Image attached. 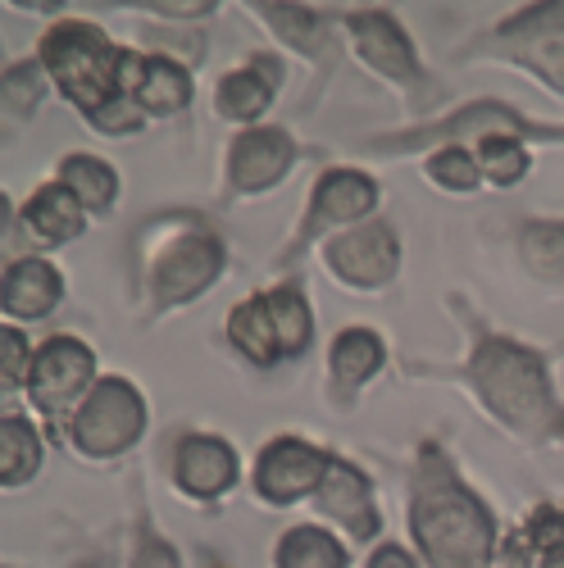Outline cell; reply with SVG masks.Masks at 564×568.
<instances>
[{
	"instance_id": "1",
	"label": "cell",
	"mask_w": 564,
	"mask_h": 568,
	"mask_svg": "<svg viewBox=\"0 0 564 568\" xmlns=\"http://www.w3.org/2000/svg\"><path fill=\"white\" fill-rule=\"evenodd\" d=\"M41 64L51 82L64 91V101L78 105L91 128L101 132H132L141 128L137 101L123 87V51L91 23H60L41 41Z\"/></svg>"
},
{
	"instance_id": "2",
	"label": "cell",
	"mask_w": 564,
	"mask_h": 568,
	"mask_svg": "<svg viewBox=\"0 0 564 568\" xmlns=\"http://www.w3.org/2000/svg\"><path fill=\"white\" fill-rule=\"evenodd\" d=\"M414 541L433 568H483L492 559V518L464 491L451 464L429 446L414 473Z\"/></svg>"
},
{
	"instance_id": "3",
	"label": "cell",
	"mask_w": 564,
	"mask_h": 568,
	"mask_svg": "<svg viewBox=\"0 0 564 568\" xmlns=\"http://www.w3.org/2000/svg\"><path fill=\"white\" fill-rule=\"evenodd\" d=\"M474 383L483 392V400L492 405V414H501L505 423H514L520 433H533V437H551L564 428L560 418V405L551 396V383H546V368L533 351L514 346L505 337H483L474 346Z\"/></svg>"
},
{
	"instance_id": "4",
	"label": "cell",
	"mask_w": 564,
	"mask_h": 568,
	"mask_svg": "<svg viewBox=\"0 0 564 568\" xmlns=\"http://www.w3.org/2000/svg\"><path fill=\"white\" fill-rule=\"evenodd\" d=\"M141 428H147V400L137 396V387L128 377H101L91 396L78 405L73 446L91 459L123 455L141 437Z\"/></svg>"
},
{
	"instance_id": "5",
	"label": "cell",
	"mask_w": 564,
	"mask_h": 568,
	"mask_svg": "<svg viewBox=\"0 0 564 568\" xmlns=\"http://www.w3.org/2000/svg\"><path fill=\"white\" fill-rule=\"evenodd\" d=\"M91 377H97V359H91V351L73 337H51L32 359L28 396L41 414L64 418V414H73L78 396H91V387H97Z\"/></svg>"
},
{
	"instance_id": "6",
	"label": "cell",
	"mask_w": 564,
	"mask_h": 568,
	"mask_svg": "<svg viewBox=\"0 0 564 568\" xmlns=\"http://www.w3.org/2000/svg\"><path fill=\"white\" fill-rule=\"evenodd\" d=\"M151 296L155 305H182V301H197L210 282L219 277L223 268V246H219V236L210 227H192V232H182L173 236V242L164 246V255L151 264Z\"/></svg>"
},
{
	"instance_id": "7",
	"label": "cell",
	"mask_w": 564,
	"mask_h": 568,
	"mask_svg": "<svg viewBox=\"0 0 564 568\" xmlns=\"http://www.w3.org/2000/svg\"><path fill=\"white\" fill-rule=\"evenodd\" d=\"M328 464L333 459H328L323 450H314L310 442L278 437L273 446H264V455L255 464V491L269 505H292V500H301V496L323 487Z\"/></svg>"
},
{
	"instance_id": "8",
	"label": "cell",
	"mask_w": 564,
	"mask_h": 568,
	"mask_svg": "<svg viewBox=\"0 0 564 568\" xmlns=\"http://www.w3.org/2000/svg\"><path fill=\"white\" fill-rule=\"evenodd\" d=\"M328 264L351 287H383L401 264V242L387 223H364L355 232H342L328 242Z\"/></svg>"
},
{
	"instance_id": "9",
	"label": "cell",
	"mask_w": 564,
	"mask_h": 568,
	"mask_svg": "<svg viewBox=\"0 0 564 568\" xmlns=\"http://www.w3.org/2000/svg\"><path fill=\"white\" fill-rule=\"evenodd\" d=\"M292 160H296V146L282 128H251V132H242L238 141H232L228 178H232L238 192H269L273 182L288 178Z\"/></svg>"
},
{
	"instance_id": "10",
	"label": "cell",
	"mask_w": 564,
	"mask_h": 568,
	"mask_svg": "<svg viewBox=\"0 0 564 568\" xmlns=\"http://www.w3.org/2000/svg\"><path fill=\"white\" fill-rule=\"evenodd\" d=\"M123 87L141 114H182L192 105V78L164 55H128L123 51Z\"/></svg>"
},
{
	"instance_id": "11",
	"label": "cell",
	"mask_w": 564,
	"mask_h": 568,
	"mask_svg": "<svg viewBox=\"0 0 564 568\" xmlns=\"http://www.w3.org/2000/svg\"><path fill=\"white\" fill-rule=\"evenodd\" d=\"M173 478L187 496L214 500L238 483V455L219 437H182L173 455Z\"/></svg>"
},
{
	"instance_id": "12",
	"label": "cell",
	"mask_w": 564,
	"mask_h": 568,
	"mask_svg": "<svg viewBox=\"0 0 564 568\" xmlns=\"http://www.w3.org/2000/svg\"><path fill=\"white\" fill-rule=\"evenodd\" d=\"M346 28H351V37H355V45H360V55H364L373 69H379V73H387V78H396V82H414V78H419L410 37L401 32V23H396L392 14H383V10H355V14L346 19Z\"/></svg>"
},
{
	"instance_id": "13",
	"label": "cell",
	"mask_w": 564,
	"mask_h": 568,
	"mask_svg": "<svg viewBox=\"0 0 564 568\" xmlns=\"http://www.w3.org/2000/svg\"><path fill=\"white\" fill-rule=\"evenodd\" d=\"M319 509L328 518H338V524H346L351 537H373V532H379V509H373L369 483L360 478L351 464H342V459H333V464H328V473H323Z\"/></svg>"
},
{
	"instance_id": "14",
	"label": "cell",
	"mask_w": 564,
	"mask_h": 568,
	"mask_svg": "<svg viewBox=\"0 0 564 568\" xmlns=\"http://www.w3.org/2000/svg\"><path fill=\"white\" fill-rule=\"evenodd\" d=\"M379 205V182L355 173V169H333L323 173L314 186V214L305 223V232L323 227V223H355Z\"/></svg>"
},
{
	"instance_id": "15",
	"label": "cell",
	"mask_w": 564,
	"mask_h": 568,
	"mask_svg": "<svg viewBox=\"0 0 564 568\" xmlns=\"http://www.w3.org/2000/svg\"><path fill=\"white\" fill-rule=\"evenodd\" d=\"M23 227L37 246H64L69 236L82 232V201L69 192L64 182L37 186L32 201L23 205Z\"/></svg>"
},
{
	"instance_id": "16",
	"label": "cell",
	"mask_w": 564,
	"mask_h": 568,
	"mask_svg": "<svg viewBox=\"0 0 564 568\" xmlns=\"http://www.w3.org/2000/svg\"><path fill=\"white\" fill-rule=\"evenodd\" d=\"M273 87H278V64L273 60H255L251 69H238L228 73L214 91V110L232 123H251L269 110L273 101Z\"/></svg>"
},
{
	"instance_id": "17",
	"label": "cell",
	"mask_w": 564,
	"mask_h": 568,
	"mask_svg": "<svg viewBox=\"0 0 564 568\" xmlns=\"http://www.w3.org/2000/svg\"><path fill=\"white\" fill-rule=\"evenodd\" d=\"M60 273L46 260H19L6 273V314L14 318H46L60 305Z\"/></svg>"
},
{
	"instance_id": "18",
	"label": "cell",
	"mask_w": 564,
	"mask_h": 568,
	"mask_svg": "<svg viewBox=\"0 0 564 568\" xmlns=\"http://www.w3.org/2000/svg\"><path fill=\"white\" fill-rule=\"evenodd\" d=\"M228 337L238 342V351H242L246 359H255V364L282 359V355H278V333H273V318H269V301H264V296H251V301H242L238 310H232Z\"/></svg>"
},
{
	"instance_id": "19",
	"label": "cell",
	"mask_w": 564,
	"mask_h": 568,
	"mask_svg": "<svg viewBox=\"0 0 564 568\" xmlns=\"http://www.w3.org/2000/svg\"><path fill=\"white\" fill-rule=\"evenodd\" d=\"M269 301V318H273V333H278V355L292 359L310 346V333H314V318H310V305L296 287H278L264 296Z\"/></svg>"
},
{
	"instance_id": "20",
	"label": "cell",
	"mask_w": 564,
	"mask_h": 568,
	"mask_svg": "<svg viewBox=\"0 0 564 568\" xmlns=\"http://www.w3.org/2000/svg\"><path fill=\"white\" fill-rule=\"evenodd\" d=\"M37 468H41V437L23 414H10L6 428H0V473H6V487H23Z\"/></svg>"
},
{
	"instance_id": "21",
	"label": "cell",
	"mask_w": 564,
	"mask_h": 568,
	"mask_svg": "<svg viewBox=\"0 0 564 568\" xmlns=\"http://www.w3.org/2000/svg\"><path fill=\"white\" fill-rule=\"evenodd\" d=\"M60 182L82 201V210H110V201L119 192L114 169L105 160H97V155H69L60 164Z\"/></svg>"
},
{
	"instance_id": "22",
	"label": "cell",
	"mask_w": 564,
	"mask_h": 568,
	"mask_svg": "<svg viewBox=\"0 0 564 568\" xmlns=\"http://www.w3.org/2000/svg\"><path fill=\"white\" fill-rule=\"evenodd\" d=\"M278 568H346V550L323 528H292L278 541Z\"/></svg>"
},
{
	"instance_id": "23",
	"label": "cell",
	"mask_w": 564,
	"mask_h": 568,
	"mask_svg": "<svg viewBox=\"0 0 564 568\" xmlns=\"http://www.w3.org/2000/svg\"><path fill=\"white\" fill-rule=\"evenodd\" d=\"M383 368V342L369 333V327H351V333L338 337L333 346V373L342 387H360L373 373Z\"/></svg>"
},
{
	"instance_id": "24",
	"label": "cell",
	"mask_w": 564,
	"mask_h": 568,
	"mask_svg": "<svg viewBox=\"0 0 564 568\" xmlns=\"http://www.w3.org/2000/svg\"><path fill=\"white\" fill-rule=\"evenodd\" d=\"M479 169L496 182V186H514L524 173H528V155L524 146L514 141L510 132H487L483 146H479Z\"/></svg>"
},
{
	"instance_id": "25",
	"label": "cell",
	"mask_w": 564,
	"mask_h": 568,
	"mask_svg": "<svg viewBox=\"0 0 564 568\" xmlns=\"http://www.w3.org/2000/svg\"><path fill=\"white\" fill-rule=\"evenodd\" d=\"M524 260L542 277H564V223H533L524 227Z\"/></svg>"
},
{
	"instance_id": "26",
	"label": "cell",
	"mask_w": 564,
	"mask_h": 568,
	"mask_svg": "<svg viewBox=\"0 0 564 568\" xmlns=\"http://www.w3.org/2000/svg\"><path fill=\"white\" fill-rule=\"evenodd\" d=\"M260 14L269 19V28L282 32V41H292L296 51H310L319 41V14L301 10V6H260Z\"/></svg>"
},
{
	"instance_id": "27",
	"label": "cell",
	"mask_w": 564,
	"mask_h": 568,
	"mask_svg": "<svg viewBox=\"0 0 564 568\" xmlns=\"http://www.w3.org/2000/svg\"><path fill=\"white\" fill-rule=\"evenodd\" d=\"M479 155H469V151H437L429 160V178L451 186V192H469V186H479Z\"/></svg>"
},
{
	"instance_id": "28",
	"label": "cell",
	"mask_w": 564,
	"mask_h": 568,
	"mask_svg": "<svg viewBox=\"0 0 564 568\" xmlns=\"http://www.w3.org/2000/svg\"><path fill=\"white\" fill-rule=\"evenodd\" d=\"M41 101V69L37 64H14L6 73V110L14 119H28Z\"/></svg>"
},
{
	"instance_id": "29",
	"label": "cell",
	"mask_w": 564,
	"mask_h": 568,
	"mask_svg": "<svg viewBox=\"0 0 564 568\" xmlns=\"http://www.w3.org/2000/svg\"><path fill=\"white\" fill-rule=\"evenodd\" d=\"M32 359H37V351H28V337L14 333V327H6V337H0V364H6V387H28Z\"/></svg>"
},
{
	"instance_id": "30",
	"label": "cell",
	"mask_w": 564,
	"mask_h": 568,
	"mask_svg": "<svg viewBox=\"0 0 564 568\" xmlns=\"http://www.w3.org/2000/svg\"><path fill=\"white\" fill-rule=\"evenodd\" d=\"M528 546L537 550V555H555V550H564V514L560 509H551V505H542L533 518H528Z\"/></svg>"
},
{
	"instance_id": "31",
	"label": "cell",
	"mask_w": 564,
	"mask_h": 568,
	"mask_svg": "<svg viewBox=\"0 0 564 568\" xmlns=\"http://www.w3.org/2000/svg\"><path fill=\"white\" fill-rule=\"evenodd\" d=\"M132 568H178V555L164 541H155V537H141V550H137Z\"/></svg>"
},
{
	"instance_id": "32",
	"label": "cell",
	"mask_w": 564,
	"mask_h": 568,
	"mask_svg": "<svg viewBox=\"0 0 564 568\" xmlns=\"http://www.w3.org/2000/svg\"><path fill=\"white\" fill-rule=\"evenodd\" d=\"M369 568H414V564H410V555L401 546H383L379 555L369 559Z\"/></svg>"
},
{
	"instance_id": "33",
	"label": "cell",
	"mask_w": 564,
	"mask_h": 568,
	"mask_svg": "<svg viewBox=\"0 0 564 568\" xmlns=\"http://www.w3.org/2000/svg\"><path fill=\"white\" fill-rule=\"evenodd\" d=\"M542 568H564V550H555V555H546V564Z\"/></svg>"
}]
</instances>
